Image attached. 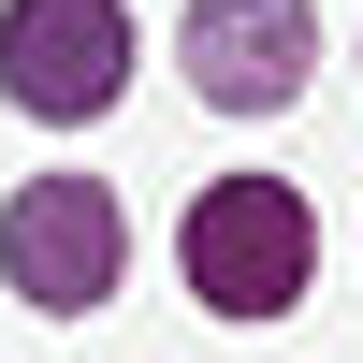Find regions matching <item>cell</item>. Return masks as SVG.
<instances>
[{
  "mask_svg": "<svg viewBox=\"0 0 363 363\" xmlns=\"http://www.w3.org/2000/svg\"><path fill=\"white\" fill-rule=\"evenodd\" d=\"M306 0H189V87L203 102H233V116H262V102H291L306 87Z\"/></svg>",
  "mask_w": 363,
  "mask_h": 363,
  "instance_id": "obj_4",
  "label": "cell"
},
{
  "mask_svg": "<svg viewBox=\"0 0 363 363\" xmlns=\"http://www.w3.org/2000/svg\"><path fill=\"white\" fill-rule=\"evenodd\" d=\"M131 73V15L116 0H0V87L29 116H102Z\"/></svg>",
  "mask_w": 363,
  "mask_h": 363,
  "instance_id": "obj_3",
  "label": "cell"
},
{
  "mask_svg": "<svg viewBox=\"0 0 363 363\" xmlns=\"http://www.w3.org/2000/svg\"><path fill=\"white\" fill-rule=\"evenodd\" d=\"M116 262H131V218H116V189H102V174H29V189L0 203V277H15L44 320L102 306V291H116Z\"/></svg>",
  "mask_w": 363,
  "mask_h": 363,
  "instance_id": "obj_2",
  "label": "cell"
},
{
  "mask_svg": "<svg viewBox=\"0 0 363 363\" xmlns=\"http://www.w3.org/2000/svg\"><path fill=\"white\" fill-rule=\"evenodd\" d=\"M174 262H189V291H203L218 320H277V306H306V262H320L306 189H277V174H218V189L189 203V233H174Z\"/></svg>",
  "mask_w": 363,
  "mask_h": 363,
  "instance_id": "obj_1",
  "label": "cell"
}]
</instances>
